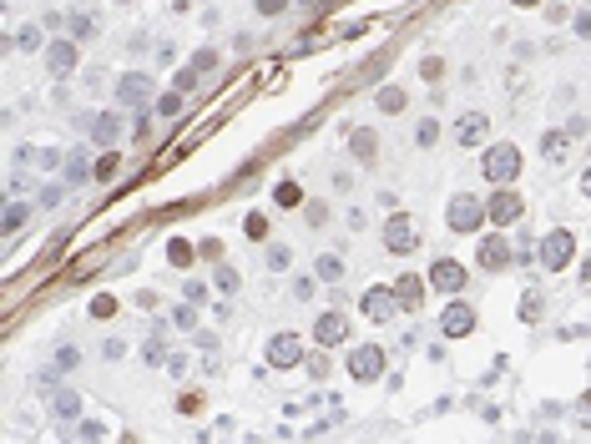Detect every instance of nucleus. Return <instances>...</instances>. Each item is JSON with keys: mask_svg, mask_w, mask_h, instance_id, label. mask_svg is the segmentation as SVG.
<instances>
[{"mask_svg": "<svg viewBox=\"0 0 591 444\" xmlns=\"http://www.w3.org/2000/svg\"><path fill=\"white\" fill-rule=\"evenodd\" d=\"M480 172H486V182H496V187H511L521 177V147L516 142H491L486 157H480Z\"/></svg>", "mask_w": 591, "mask_h": 444, "instance_id": "f257e3e1", "label": "nucleus"}, {"mask_svg": "<svg viewBox=\"0 0 591 444\" xmlns=\"http://www.w3.org/2000/svg\"><path fill=\"white\" fill-rule=\"evenodd\" d=\"M112 101H117L122 111H142V106L157 101V81H152L147 71H122L117 86H112Z\"/></svg>", "mask_w": 591, "mask_h": 444, "instance_id": "f03ea898", "label": "nucleus"}, {"mask_svg": "<svg viewBox=\"0 0 591 444\" xmlns=\"http://www.w3.org/2000/svg\"><path fill=\"white\" fill-rule=\"evenodd\" d=\"M571 258H576V238H571V228H551L541 243H535V263H541L546 273L571 268Z\"/></svg>", "mask_w": 591, "mask_h": 444, "instance_id": "7ed1b4c3", "label": "nucleus"}, {"mask_svg": "<svg viewBox=\"0 0 591 444\" xmlns=\"http://www.w3.org/2000/svg\"><path fill=\"white\" fill-rule=\"evenodd\" d=\"M445 222H450V233H480V222H491V217H486V202L475 192H455L445 207Z\"/></svg>", "mask_w": 591, "mask_h": 444, "instance_id": "20e7f679", "label": "nucleus"}, {"mask_svg": "<svg viewBox=\"0 0 591 444\" xmlns=\"http://www.w3.org/2000/svg\"><path fill=\"white\" fill-rule=\"evenodd\" d=\"M349 379H354V384H380V379H385V349H380V344L349 349Z\"/></svg>", "mask_w": 591, "mask_h": 444, "instance_id": "39448f33", "label": "nucleus"}, {"mask_svg": "<svg viewBox=\"0 0 591 444\" xmlns=\"http://www.w3.org/2000/svg\"><path fill=\"white\" fill-rule=\"evenodd\" d=\"M385 248H389L394 258H404V253L419 248V228H414L409 212H389V217H385Z\"/></svg>", "mask_w": 591, "mask_h": 444, "instance_id": "423d86ee", "label": "nucleus"}, {"mask_svg": "<svg viewBox=\"0 0 591 444\" xmlns=\"http://www.w3.org/2000/svg\"><path fill=\"white\" fill-rule=\"evenodd\" d=\"M76 66H81V41L61 36V41H51V46H46V71L56 76V81L76 76Z\"/></svg>", "mask_w": 591, "mask_h": 444, "instance_id": "0eeeda50", "label": "nucleus"}, {"mask_svg": "<svg viewBox=\"0 0 591 444\" xmlns=\"http://www.w3.org/2000/svg\"><path fill=\"white\" fill-rule=\"evenodd\" d=\"M521 212H525V202H521L516 187H496V192L486 197V217L496 222V228H511V222H521Z\"/></svg>", "mask_w": 591, "mask_h": 444, "instance_id": "6e6552de", "label": "nucleus"}, {"mask_svg": "<svg viewBox=\"0 0 591 444\" xmlns=\"http://www.w3.org/2000/svg\"><path fill=\"white\" fill-rule=\"evenodd\" d=\"M475 263L486 268V273H506V268L516 263V248H511L501 233H486V238H480V248H475Z\"/></svg>", "mask_w": 591, "mask_h": 444, "instance_id": "1a4fd4ad", "label": "nucleus"}, {"mask_svg": "<svg viewBox=\"0 0 591 444\" xmlns=\"http://www.w3.org/2000/svg\"><path fill=\"white\" fill-rule=\"evenodd\" d=\"M424 278H429V288H435V293H450V298H455V293L465 288L470 273H465V263H455V258H435Z\"/></svg>", "mask_w": 591, "mask_h": 444, "instance_id": "9d476101", "label": "nucleus"}, {"mask_svg": "<svg viewBox=\"0 0 591 444\" xmlns=\"http://www.w3.org/2000/svg\"><path fill=\"white\" fill-rule=\"evenodd\" d=\"M455 147H465V152H475L480 142H486L491 137V117H486V111H460V122H455Z\"/></svg>", "mask_w": 591, "mask_h": 444, "instance_id": "9b49d317", "label": "nucleus"}, {"mask_svg": "<svg viewBox=\"0 0 591 444\" xmlns=\"http://www.w3.org/2000/svg\"><path fill=\"white\" fill-rule=\"evenodd\" d=\"M359 308H364L369 323H389V318L399 313V293H394V288H369V293L359 298Z\"/></svg>", "mask_w": 591, "mask_h": 444, "instance_id": "f8f14e48", "label": "nucleus"}, {"mask_svg": "<svg viewBox=\"0 0 591 444\" xmlns=\"http://www.w3.org/2000/svg\"><path fill=\"white\" fill-rule=\"evenodd\" d=\"M268 364H273V369L303 364V339H298V333H273V339H268Z\"/></svg>", "mask_w": 591, "mask_h": 444, "instance_id": "ddd939ff", "label": "nucleus"}, {"mask_svg": "<svg viewBox=\"0 0 591 444\" xmlns=\"http://www.w3.org/2000/svg\"><path fill=\"white\" fill-rule=\"evenodd\" d=\"M344 339H349V318H344L339 308H329V313H318V318H313V344L334 349V344H344Z\"/></svg>", "mask_w": 591, "mask_h": 444, "instance_id": "4468645a", "label": "nucleus"}, {"mask_svg": "<svg viewBox=\"0 0 591 444\" xmlns=\"http://www.w3.org/2000/svg\"><path fill=\"white\" fill-rule=\"evenodd\" d=\"M470 328H475V308L470 303H445V313H440V333L445 339H465Z\"/></svg>", "mask_w": 591, "mask_h": 444, "instance_id": "2eb2a0df", "label": "nucleus"}, {"mask_svg": "<svg viewBox=\"0 0 591 444\" xmlns=\"http://www.w3.org/2000/svg\"><path fill=\"white\" fill-rule=\"evenodd\" d=\"M424 288H429V278H414V273H399V283H394V293H399V308H404V313L424 308Z\"/></svg>", "mask_w": 591, "mask_h": 444, "instance_id": "dca6fc26", "label": "nucleus"}, {"mask_svg": "<svg viewBox=\"0 0 591 444\" xmlns=\"http://www.w3.org/2000/svg\"><path fill=\"white\" fill-rule=\"evenodd\" d=\"M117 111H96V122H91V142L96 147H117L122 142V117H117Z\"/></svg>", "mask_w": 591, "mask_h": 444, "instance_id": "f3484780", "label": "nucleus"}, {"mask_svg": "<svg viewBox=\"0 0 591 444\" xmlns=\"http://www.w3.org/2000/svg\"><path fill=\"white\" fill-rule=\"evenodd\" d=\"M61 177H66V187H81V182H96V166L86 162V152H66Z\"/></svg>", "mask_w": 591, "mask_h": 444, "instance_id": "a211bd4d", "label": "nucleus"}, {"mask_svg": "<svg viewBox=\"0 0 591 444\" xmlns=\"http://www.w3.org/2000/svg\"><path fill=\"white\" fill-rule=\"evenodd\" d=\"M349 157H354V162H364V166H369V162H374V157H380V137H374V132H369V127H359V132H349Z\"/></svg>", "mask_w": 591, "mask_h": 444, "instance_id": "6ab92c4d", "label": "nucleus"}, {"mask_svg": "<svg viewBox=\"0 0 591 444\" xmlns=\"http://www.w3.org/2000/svg\"><path fill=\"white\" fill-rule=\"evenodd\" d=\"M374 106H380L385 117H399V111L409 106V91L404 86H380V91H374Z\"/></svg>", "mask_w": 591, "mask_h": 444, "instance_id": "aec40b11", "label": "nucleus"}, {"mask_svg": "<svg viewBox=\"0 0 591 444\" xmlns=\"http://www.w3.org/2000/svg\"><path fill=\"white\" fill-rule=\"evenodd\" d=\"M51 414L56 419H76L81 414V394L76 388H56V394H51Z\"/></svg>", "mask_w": 591, "mask_h": 444, "instance_id": "412c9836", "label": "nucleus"}, {"mask_svg": "<svg viewBox=\"0 0 591 444\" xmlns=\"http://www.w3.org/2000/svg\"><path fill=\"white\" fill-rule=\"evenodd\" d=\"M96 31H101V21H96L91 11H76V16H66V36H71V41H91Z\"/></svg>", "mask_w": 591, "mask_h": 444, "instance_id": "4be33fe9", "label": "nucleus"}, {"mask_svg": "<svg viewBox=\"0 0 591 444\" xmlns=\"http://www.w3.org/2000/svg\"><path fill=\"white\" fill-rule=\"evenodd\" d=\"M566 152H571V132H546L541 137V157L546 162H566Z\"/></svg>", "mask_w": 591, "mask_h": 444, "instance_id": "5701e85b", "label": "nucleus"}, {"mask_svg": "<svg viewBox=\"0 0 591 444\" xmlns=\"http://www.w3.org/2000/svg\"><path fill=\"white\" fill-rule=\"evenodd\" d=\"M313 278H324V283H339V278H344V258H339V253L313 258Z\"/></svg>", "mask_w": 591, "mask_h": 444, "instance_id": "b1692460", "label": "nucleus"}, {"mask_svg": "<svg viewBox=\"0 0 591 444\" xmlns=\"http://www.w3.org/2000/svg\"><path fill=\"white\" fill-rule=\"evenodd\" d=\"M263 263H268V273H288V268H293V248H288V243H268Z\"/></svg>", "mask_w": 591, "mask_h": 444, "instance_id": "393cba45", "label": "nucleus"}, {"mask_svg": "<svg viewBox=\"0 0 591 444\" xmlns=\"http://www.w3.org/2000/svg\"><path fill=\"white\" fill-rule=\"evenodd\" d=\"M152 106H157V117H182V106H187V91H177V86H172V91H162V96H157Z\"/></svg>", "mask_w": 591, "mask_h": 444, "instance_id": "a878e982", "label": "nucleus"}, {"mask_svg": "<svg viewBox=\"0 0 591 444\" xmlns=\"http://www.w3.org/2000/svg\"><path fill=\"white\" fill-rule=\"evenodd\" d=\"M212 283H218V293H238V288H243V278H238V268H233V263H218Z\"/></svg>", "mask_w": 591, "mask_h": 444, "instance_id": "bb28decb", "label": "nucleus"}, {"mask_svg": "<svg viewBox=\"0 0 591 444\" xmlns=\"http://www.w3.org/2000/svg\"><path fill=\"white\" fill-rule=\"evenodd\" d=\"M192 253H197V248H192L187 238H172V243H167V258H172V268H192Z\"/></svg>", "mask_w": 591, "mask_h": 444, "instance_id": "cd10ccee", "label": "nucleus"}, {"mask_svg": "<svg viewBox=\"0 0 591 444\" xmlns=\"http://www.w3.org/2000/svg\"><path fill=\"white\" fill-rule=\"evenodd\" d=\"M16 46H21V51H46V31H41V26H21Z\"/></svg>", "mask_w": 591, "mask_h": 444, "instance_id": "c85d7f7f", "label": "nucleus"}, {"mask_svg": "<svg viewBox=\"0 0 591 444\" xmlns=\"http://www.w3.org/2000/svg\"><path fill=\"white\" fill-rule=\"evenodd\" d=\"M440 142V122L435 117H424L419 127H414V147H435Z\"/></svg>", "mask_w": 591, "mask_h": 444, "instance_id": "c756f323", "label": "nucleus"}, {"mask_svg": "<svg viewBox=\"0 0 591 444\" xmlns=\"http://www.w3.org/2000/svg\"><path fill=\"white\" fill-rule=\"evenodd\" d=\"M541 313H546V298H541V293H525V298H521V323H535Z\"/></svg>", "mask_w": 591, "mask_h": 444, "instance_id": "7c9ffc66", "label": "nucleus"}, {"mask_svg": "<svg viewBox=\"0 0 591 444\" xmlns=\"http://www.w3.org/2000/svg\"><path fill=\"white\" fill-rule=\"evenodd\" d=\"M26 222H31V207H26V202H11V207H6V233H21Z\"/></svg>", "mask_w": 591, "mask_h": 444, "instance_id": "2f4dec72", "label": "nucleus"}, {"mask_svg": "<svg viewBox=\"0 0 591 444\" xmlns=\"http://www.w3.org/2000/svg\"><path fill=\"white\" fill-rule=\"evenodd\" d=\"M197 308H202V303H192V298L177 303V308H172V323H177V328H197Z\"/></svg>", "mask_w": 591, "mask_h": 444, "instance_id": "473e14b6", "label": "nucleus"}, {"mask_svg": "<svg viewBox=\"0 0 591 444\" xmlns=\"http://www.w3.org/2000/svg\"><path fill=\"white\" fill-rule=\"evenodd\" d=\"M303 217L308 228H329V202H303Z\"/></svg>", "mask_w": 591, "mask_h": 444, "instance_id": "72a5a7b5", "label": "nucleus"}, {"mask_svg": "<svg viewBox=\"0 0 591 444\" xmlns=\"http://www.w3.org/2000/svg\"><path fill=\"white\" fill-rule=\"evenodd\" d=\"M218 61H223V56H218V51H212V46H202V51L192 56V66H197L202 76H207V71H218Z\"/></svg>", "mask_w": 591, "mask_h": 444, "instance_id": "f704fd0d", "label": "nucleus"}, {"mask_svg": "<svg viewBox=\"0 0 591 444\" xmlns=\"http://www.w3.org/2000/svg\"><path fill=\"white\" fill-rule=\"evenodd\" d=\"M21 157H26V162H36V166H61V162H66L61 152H51V147H41V152H21Z\"/></svg>", "mask_w": 591, "mask_h": 444, "instance_id": "c9c22d12", "label": "nucleus"}, {"mask_svg": "<svg viewBox=\"0 0 591 444\" xmlns=\"http://www.w3.org/2000/svg\"><path fill=\"white\" fill-rule=\"evenodd\" d=\"M112 313H117V298L112 293H96L91 298V318H112Z\"/></svg>", "mask_w": 591, "mask_h": 444, "instance_id": "e433bc0d", "label": "nucleus"}, {"mask_svg": "<svg viewBox=\"0 0 591 444\" xmlns=\"http://www.w3.org/2000/svg\"><path fill=\"white\" fill-rule=\"evenodd\" d=\"M571 419H576V424H581V429L591 434V394H581V399H576V409H571Z\"/></svg>", "mask_w": 591, "mask_h": 444, "instance_id": "4c0bfd02", "label": "nucleus"}, {"mask_svg": "<svg viewBox=\"0 0 591 444\" xmlns=\"http://www.w3.org/2000/svg\"><path fill=\"white\" fill-rule=\"evenodd\" d=\"M303 364H308V374H313V384H324V379H329V359H324V354H308Z\"/></svg>", "mask_w": 591, "mask_h": 444, "instance_id": "58836bf2", "label": "nucleus"}, {"mask_svg": "<svg viewBox=\"0 0 591 444\" xmlns=\"http://www.w3.org/2000/svg\"><path fill=\"white\" fill-rule=\"evenodd\" d=\"M182 298H192V303H207V283H202V278H187V283H182Z\"/></svg>", "mask_w": 591, "mask_h": 444, "instance_id": "ea45409f", "label": "nucleus"}, {"mask_svg": "<svg viewBox=\"0 0 591 444\" xmlns=\"http://www.w3.org/2000/svg\"><path fill=\"white\" fill-rule=\"evenodd\" d=\"M243 228H248V238H268V217H263V212H248Z\"/></svg>", "mask_w": 591, "mask_h": 444, "instance_id": "a19ab883", "label": "nucleus"}, {"mask_svg": "<svg viewBox=\"0 0 591 444\" xmlns=\"http://www.w3.org/2000/svg\"><path fill=\"white\" fill-rule=\"evenodd\" d=\"M112 172H117V152H112V147H106V157L96 162V182H106V177H112Z\"/></svg>", "mask_w": 591, "mask_h": 444, "instance_id": "79ce46f5", "label": "nucleus"}, {"mask_svg": "<svg viewBox=\"0 0 591 444\" xmlns=\"http://www.w3.org/2000/svg\"><path fill=\"white\" fill-rule=\"evenodd\" d=\"M288 11V0H258V16L263 21H273V16H283Z\"/></svg>", "mask_w": 591, "mask_h": 444, "instance_id": "37998d69", "label": "nucleus"}, {"mask_svg": "<svg viewBox=\"0 0 591 444\" xmlns=\"http://www.w3.org/2000/svg\"><path fill=\"white\" fill-rule=\"evenodd\" d=\"M36 388H41V394H56V388H61V384H56V369H41V374H36Z\"/></svg>", "mask_w": 591, "mask_h": 444, "instance_id": "c03bdc74", "label": "nucleus"}, {"mask_svg": "<svg viewBox=\"0 0 591 444\" xmlns=\"http://www.w3.org/2000/svg\"><path fill=\"white\" fill-rule=\"evenodd\" d=\"M440 71H445V61H440V56H429V61H419V76H424V81H440Z\"/></svg>", "mask_w": 591, "mask_h": 444, "instance_id": "a18cd8bd", "label": "nucleus"}, {"mask_svg": "<svg viewBox=\"0 0 591 444\" xmlns=\"http://www.w3.org/2000/svg\"><path fill=\"white\" fill-rule=\"evenodd\" d=\"M298 202H303V192H298L293 182H283V187H278V207H298Z\"/></svg>", "mask_w": 591, "mask_h": 444, "instance_id": "49530a36", "label": "nucleus"}, {"mask_svg": "<svg viewBox=\"0 0 591 444\" xmlns=\"http://www.w3.org/2000/svg\"><path fill=\"white\" fill-rule=\"evenodd\" d=\"M197 76H202L197 66H182V71H177V91H192V86H197Z\"/></svg>", "mask_w": 591, "mask_h": 444, "instance_id": "de8ad7c7", "label": "nucleus"}, {"mask_svg": "<svg viewBox=\"0 0 591 444\" xmlns=\"http://www.w3.org/2000/svg\"><path fill=\"white\" fill-rule=\"evenodd\" d=\"M122 354H127V344H122V339H106V344H101V359H112V364H117Z\"/></svg>", "mask_w": 591, "mask_h": 444, "instance_id": "09e8293b", "label": "nucleus"}, {"mask_svg": "<svg viewBox=\"0 0 591 444\" xmlns=\"http://www.w3.org/2000/svg\"><path fill=\"white\" fill-rule=\"evenodd\" d=\"M76 434H81V439H106V424H96V419H86V424H81Z\"/></svg>", "mask_w": 591, "mask_h": 444, "instance_id": "8fccbe9b", "label": "nucleus"}, {"mask_svg": "<svg viewBox=\"0 0 591 444\" xmlns=\"http://www.w3.org/2000/svg\"><path fill=\"white\" fill-rule=\"evenodd\" d=\"M202 354H218V333H197V339H192Z\"/></svg>", "mask_w": 591, "mask_h": 444, "instance_id": "3c124183", "label": "nucleus"}, {"mask_svg": "<svg viewBox=\"0 0 591 444\" xmlns=\"http://www.w3.org/2000/svg\"><path fill=\"white\" fill-rule=\"evenodd\" d=\"M546 21H551V26H566L571 11H566V6H546Z\"/></svg>", "mask_w": 591, "mask_h": 444, "instance_id": "603ef678", "label": "nucleus"}, {"mask_svg": "<svg viewBox=\"0 0 591 444\" xmlns=\"http://www.w3.org/2000/svg\"><path fill=\"white\" fill-rule=\"evenodd\" d=\"M56 364H61V369H76L81 354H76V349H56Z\"/></svg>", "mask_w": 591, "mask_h": 444, "instance_id": "864d4df0", "label": "nucleus"}, {"mask_svg": "<svg viewBox=\"0 0 591 444\" xmlns=\"http://www.w3.org/2000/svg\"><path fill=\"white\" fill-rule=\"evenodd\" d=\"M344 222H349V233H364V228H369V222H364V212H359V207H349V217H344Z\"/></svg>", "mask_w": 591, "mask_h": 444, "instance_id": "5fc2aeb1", "label": "nucleus"}, {"mask_svg": "<svg viewBox=\"0 0 591 444\" xmlns=\"http://www.w3.org/2000/svg\"><path fill=\"white\" fill-rule=\"evenodd\" d=\"M172 56H177L172 41H162V46H157V66H172Z\"/></svg>", "mask_w": 591, "mask_h": 444, "instance_id": "6e6d98bb", "label": "nucleus"}, {"mask_svg": "<svg viewBox=\"0 0 591 444\" xmlns=\"http://www.w3.org/2000/svg\"><path fill=\"white\" fill-rule=\"evenodd\" d=\"M571 21H576V36H581V41H591V16H571Z\"/></svg>", "mask_w": 591, "mask_h": 444, "instance_id": "4d7b16f0", "label": "nucleus"}, {"mask_svg": "<svg viewBox=\"0 0 591 444\" xmlns=\"http://www.w3.org/2000/svg\"><path fill=\"white\" fill-rule=\"evenodd\" d=\"M581 288H586V293H591V258H586V263H581Z\"/></svg>", "mask_w": 591, "mask_h": 444, "instance_id": "13d9d810", "label": "nucleus"}, {"mask_svg": "<svg viewBox=\"0 0 591 444\" xmlns=\"http://www.w3.org/2000/svg\"><path fill=\"white\" fill-rule=\"evenodd\" d=\"M581 197H591V166L581 172Z\"/></svg>", "mask_w": 591, "mask_h": 444, "instance_id": "bf43d9fd", "label": "nucleus"}, {"mask_svg": "<svg viewBox=\"0 0 591 444\" xmlns=\"http://www.w3.org/2000/svg\"><path fill=\"white\" fill-rule=\"evenodd\" d=\"M516 6H541V0H516Z\"/></svg>", "mask_w": 591, "mask_h": 444, "instance_id": "052dcab7", "label": "nucleus"}, {"mask_svg": "<svg viewBox=\"0 0 591 444\" xmlns=\"http://www.w3.org/2000/svg\"><path fill=\"white\" fill-rule=\"evenodd\" d=\"M298 6H318V0H298Z\"/></svg>", "mask_w": 591, "mask_h": 444, "instance_id": "680f3d73", "label": "nucleus"}, {"mask_svg": "<svg viewBox=\"0 0 591 444\" xmlns=\"http://www.w3.org/2000/svg\"><path fill=\"white\" fill-rule=\"evenodd\" d=\"M117 6H132V0H117Z\"/></svg>", "mask_w": 591, "mask_h": 444, "instance_id": "e2e57ef3", "label": "nucleus"}]
</instances>
